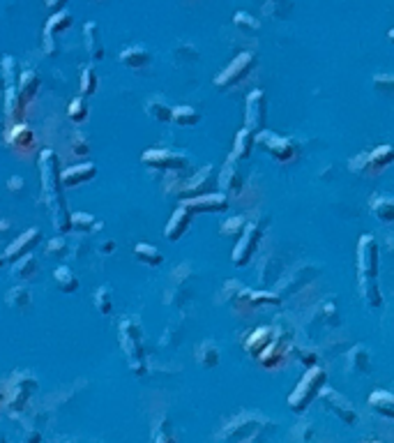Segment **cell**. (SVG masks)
Returning a JSON list of instances; mask_svg holds the SVG:
<instances>
[{
	"mask_svg": "<svg viewBox=\"0 0 394 443\" xmlns=\"http://www.w3.org/2000/svg\"><path fill=\"white\" fill-rule=\"evenodd\" d=\"M40 176H42V204L49 208L53 227L58 231H72L70 217L72 213L65 206L63 199V180H60L58 171V155L53 150H42L40 153Z\"/></svg>",
	"mask_w": 394,
	"mask_h": 443,
	"instance_id": "cell-1",
	"label": "cell"
},
{
	"mask_svg": "<svg viewBox=\"0 0 394 443\" xmlns=\"http://www.w3.org/2000/svg\"><path fill=\"white\" fill-rule=\"evenodd\" d=\"M358 289L371 310L383 305V294L378 287V243L371 234L360 236L358 240Z\"/></svg>",
	"mask_w": 394,
	"mask_h": 443,
	"instance_id": "cell-2",
	"label": "cell"
},
{
	"mask_svg": "<svg viewBox=\"0 0 394 443\" xmlns=\"http://www.w3.org/2000/svg\"><path fill=\"white\" fill-rule=\"evenodd\" d=\"M325 384H328V372H325L321 365L307 367L305 377L298 381V386H295L293 393L289 395V407L293 414H302L309 404L318 400V395H321Z\"/></svg>",
	"mask_w": 394,
	"mask_h": 443,
	"instance_id": "cell-3",
	"label": "cell"
},
{
	"mask_svg": "<svg viewBox=\"0 0 394 443\" xmlns=\"http://www.w3.org/2000/svg\"><path fill=\"white\" fill-rule=\"evenodd\" d=\"M0 72H3L5 81V114L12 123H24L26 118V102L21 100L19 95V70L17 63H14L12 56L3 58V65H0Z\"/></svg>",
	"mask_w": 394,
	"mask_h": 443,
	"instance_id": "cell-4",
	"label": "cell"
},
{
	"mask_svg": "<svg viewBox=\"0 0 394 443\" xmlns=\"http://www.w3.org/2000/svg\"><path fill=\"white\" fill-rule=\"evenodd\" d=\"M120 344H123L125 354H127V363L134 370V374L146 372V356H143V333H141V324L136 319H125L120 324Z\"/></svg>",
	"mask_w": 394,
	"mask_h": 443,
	"instance_id": "cell-5",
	"label": "cell"
},
{
	"mask_svg": "<svg viewBox=\"0 0 394 443\" xmlns=\"http://www.w3.org/2000/svg\"><path fill=\"white\" fill-rule=\"evenodd\" d=\"M265 425H270V420H265L259 414H240L238 418H233L231 423L226 425L222 437L224 439H238V441H252V439L261 437Z\"/></svg>",
	"mask_w": 394,
	"mask_h": 443,
	"instance_id": "cell-6",
	"label": "cell"
},
{
	"mask_svg": "<svg viewBox=\"0 0 394 443\" xmlns=\"http://www.w3.org/2000/svg\"><path fill=\"white\" fill-rule=\"evenodd\" d=\"M256 67V56L252 51H242L240 56H236L231 60V65H226L222 72L215 77V86L217 88H233L238 86L240 81H245L252 70Z\"/></svg>",
	"mask_w": 394,
	"mask_h": 443,
	"instance_id": "cell-7",
	"label": "cell"
},
{
	"mask_svg": "<svg viewBox=\"0 0 394 443\" xmlns=\"http://www.w3.org/2000/svg\"><path fill=\"white\" fill-rule=\"evenodd\" d=\"M261 240H263V229H261V224L247 222L245 231H242V236L238 238V243H236V250H233V257H231L233 266H236V268H245V266H249V261L254 259L256 250H259Z\"/></svg>",
	"mask_w": 394,
	"mask_h": 443,
	"instance_id": "cell-8",
	"label": "cell"
},
{
	"mask_svg": "<svg viewBox=\"0 0 394 443\" xmlns=\"http://www.w3.org/2000/svg\"><path fill=\"white\" fill-rule=\"evenodd\" d=\"M256 148H261L263 153H268L275 157L277 162H293L295 160V144L291 139L279 137V134L270 130L256 132Z\"/></svg>",
	"mask_w": 394,
	"mask_h": 443,
	"instance_id": "cell-9",
	"label": "cell"
},
{
	"mask_svg": "<svg viewBox=\"0 0 394 443\" xmlns=\"http://www.w3.org/2000/svg\"><path fill=\"white\" fill-rule=\"evenodd\" d=\"M275 328H277V335L272 337V342L256 356V360H259L261 367H265V370H277V367H282L293 354V344L289 337H286V333H282L279 326Z\"/></svg>",
	"mask_w": 394,
	"mask_h": 443,
	"instance_id": "cell-10",
	"label": "cell"
},
{
	"mask_svg": "<svg viewBox=\"0 0 394 443\" xmlns=\"http://www.w3.org/2000/svg\"><path fill=\"white\" fill-rule=\"evenodd\" d=\"M141 162L146 164L148 169H155V171H183L187 169L189 160L185 155L180 153H173V150H164V148H150L146 153L141 155Z\"/></svg>",
	"mask_w": 394,
	"mask_h": 443,
	"instance_id": "cell-11",
	"label": "cell"
},
{
	"mask_svg": "<svg viewBox=\"0 0 394 443\" xmlns=\"http://www.w3.org/2000/svg\"><path fill=\"white\" fill-rule=\"evenodd\" d=\"M35 386H37V381L30 377V374H17L12 384L7 386L5 407L10 409L12 414H17V411H24V407H26L28 400H30V395H33Z\"/></svg>",
	"mask_w": 394,
	"mask_h": 443,
	"instance_id": "cell-12",
	"label": "cell"
},
{
	"mask_svg": "<svg viewBox=\"0 0 394 443\" xmlns=\"http://www.w3.org/2000/svg\"><path fill=\"white\" fill-rule=\"evenodd\" d=\"M318 397H321L325 411L335 414L339 420H342V423H346V425H355V423H358V414H355V407L346 400L342 393H337V390L323 386L321 395H318Z\"/></svg>",
	"mask_w": 394,
	"mask_h": 443,
	"instance_id": "cell-13",
	"label": "cell"
},
{
	"mask_svg": "<svg viewBox=\"0 0 394 443\" xmlns=\"http://www.w3.org/2000/svg\"><path fill=\"white\" fill-rule=\"evenodd\" d=\"M183 206L189 210V213H224L229 210V194L224 192H206L199 194V197H189L183 199Z\"/></svg>",
	"mask_w": 394,
	"mask_h": 443,
	"instance_id": "cell-14",
	"label": "cell"
},
{
	"mask_svg": "<svg viewBox=\"0 0 394 443\" xmlns=\"http://www.w3.org/2000/svg\"><path fill=\"white\" fill-rule=\"evenodd\" d=\"M265 120H268V111H265V93L263 90H252L245 100V127L249 132L265 130Z\"/></svg>",
	"mask_w": 394,
	"mask_h": 443,
	"instance_id": "cell-15",
	"label": "cell"
},
{
	"mask_svg": "<svg viewBox=\"0 0 394 443\" xmlns=\"http://www.w3.org/2000/svg\"><path fill=\"white\" fill-rule=\"evenodd\" d=\"M215 185H217L215 167H212V164H208V167H203L201 171H196V174L183 185V190H180V197H183V199L199 197V194L212 192V187H215Z\"/></svg>",
	"mask_w": 394,
	"mask_h": 443,
	"instance_id": "cell-16",
	"label": "cell"
},
{
	"mask_svg": "<svg viewBox=\"0 0 394 443\" xmlns=\"http://www.w3.org/2000/svg\"><path fill=\"white\" fill-rule=\"evenodd\" d=\"M7 144L21 155H33L37 139H35V132L30 130L26 123H12L10 132H7Z\"/></svg>",
	"mask_w": 394,
	"mask_h": 443,
	"instance_id": "cell-17",
	"label": "cell"
},
{
	"mask_svg": "<svg viewBox=\"0 0 394 443\" xmlns=\"http://www.w3.org/2000/svg\"><path fill=\"white\" fill-rule=\"evenodd\" d=\"M42 240V231L40 229H28L24 231L17 240H12L10 245H7L5 250V259L10 261H17L21 257H26V254H30L37 247V243Z\"/></svg>",
	"mask_w": 394,
	"mask_h": 443,
	"instance_id": "cell-18",
	"label": "cell"
},
{
	"mask_svg": "<svg viewBox=\"0 0 394 443\" xmlns=\"http://www.w3.org/2000/svg\"><path fill=\"white\" fill-rule=\"evenodd\" d=\"M236 162L238 160L229 157L226 164L222 167V171H219V176H217V185L222 187L224 194H231V197H238V194L242 192V187H245V178L240 176Z\"/></svg>",
	"mask_w": 394,
	"mask_h": 443,
	"instance_id": "cell-19",
	"label": "cell"
},
{
	"mask_svg": "<svg viewBox=\"0 0 394 443\" xmlns=\"http://www.w3.org/2000/svg\"><path fill=\"white\" fill-rule=\"evenodd\" d=\"M189 227H192V213H189L185 206H180V208H176V213L171 215V220L166 222L164 238L169 240V243H178V240L189 231Z\"/></svg>",
	"mask_w": 394,
	"mask_h": 443,
	"instance_id": "cell-20",
	"label": "cell"
},
{
	"mask_svg": "<svg viewBox=\"0 0 394 443\" xmlns=\"http://www.w3.org/2000/svg\"><path fill=\"white\" fill-rule=\"evenodd\" d=\"M394 162V146L385 144V146H378L374 150H369L367 153V176H376L381 174V171H385L390 167V164Z\"/></svg>",
	"mask_w": 394,
	"mask_h": 443,
	"instance_id": "cell-21",
	"label": "cell"
},
{
	"mask_svg": "<svg viewBox=\"0 0 394 443\" xmlns=\"http://www.w3.org/2000/svg\"><path fill=\"white\" fill-rule=\"evenodd\" d=\"M95 176H97L95 164L83 162V164H77V167L65 169L63 174H60V180H63V187H79L83 183H88V180H93Z\"/></svg>",
	"mask_w": 394,
	"mask_h": 443,
	"instance_id": "cell-22",
	"label": "cell"
},
{
	"mask_svg": "<svg viewBox=\"0 0 394 443\" xmlns=\"http://www.w3.org/2000/svg\"><path fill=\"white\" fill-rule=\"evenodd\" d=\"M277 335V328L275 326H259L254 330V333H249V337L245 340V351L249 356H259L261 351L268 347L272 342V337Z\"/></svg>",
	"mask_w": 394,
	"mask_h": 443,
	"instance_id": "cell-23",
	"label": "cell"
},
{
	"mask_svg": "<svg viewBox=\"0 0 394 443\" xmlns=\"http://www.w3.org/2000/svg\"><path fill=\"white\" fill-rule=\"evenodd\" d=\"M83 42H86V51L93 60H102L104 58V42H102V33L100 26L95 21H88L83 26Z\"/></svg>",
	"mask_w": 394,
	"mask_h": 443,
	"instance_id": "cell-24",
	"label": "cell"
},
{
	"mask_svg": "<svg viewBox=\"0 0 394 443\" xmlns=\"http://www.w3.org/2000/svg\"><path fill=\"white\" fill-rule=\"evenodd\" d=\"M369 407H371V411H376V414L394 420V393L383 390V388L374 390V393L369 395Z\"/></svg>",
	"mask_w": 394,
	"mask_h": 443,
	"instance_id": "cell-25",
	"label": "cell"
},
{
	"mask_svg": "<svg viewBox=\"0 0 394 443\" xmlns=\"http://www.w3.org/2000/svg\"><path fill=\"white\" fill-rule=\"evenodd\" d=\"M256 148V134L249 132L247 127H242V130L236 134V141H233V153L231 157L233 160H249V155L254 153Z\"/></svg>",
	"mask_w": 394,
	"mask_h": 443,
	"instance_id": "cell-26",
	"label": "cell"
},
{
	"mask_svg": "<svg viewBox=\"0 0 394 443\" xmlns=\"http://www.w3.org/2000/svg\"><path fill=\"white\" fill-rule=\"evenodd\" d=\"M120 63L125 67H130V70H143L146 65H150V51L146 47H130V49H123L120 51Z\"/></svg>",
	"mask_w": 394,
	"mask_h": 443,
	"instance_id": "cell-27",
	"label": "cell"
},
{
	"mask_svg": "<svg viewBox=\"0 0 394 443\" xmlns=\"http://www.w3.org/2000/svg\"><path fill=\"white\" fill-rule=\"evenodd\" d=\"M40 86H42V79H40V74L37 72H21V77H19V95H21V100H24L26 104L28 102H33L37 93H40Z\"/></svg>",
	"mask_w": 394,
	"mask_h": 443,
	"instance_id": "cell-28",
	"label": "cell"
},
{
	"mask_svg": "<svg viewBox=\"0 0 394 443\" xmlns=\"http://www.w3.org/2000/svg\"><path fill=\"white\" fill-rule=\"evenodd\" d=\"M348 370L355 374H369L371 372V354L367 347H353L348 351Z\"/></svg>",
	"mask_w": 394,
	"mask_h": 443,
	"instance_id": "cell-29",
	"label": "cell"
},
{
	"mask_svg": "<svg viewBox=\"0 0 394 443\" xmlns=\"http://www.w3.org/2000/svg\"><path fill=\"white\" fill-rule=\"evenodd\" d=\"M12 275L17 277V280H24V282H33L37 273H40V266H37V261L26 254V257H21L17 261H12Z\"/></svg>",
	"mask_w": 394,
	"mask_h": 443,
	"instance_id": "cell-30",
	"label": "cell"
},
{
	"mask_svg": "<svg viewBox=\"0 0 394 443\" xmlns=\"http://www.w3.org/2000/svg\"><path fill=\"white\" fill-rule=\"evenodd\" d=\"M53 282H56V287L63 291V294H74V291L79 289V280L70 266H58L53 270Z\"/></svg>",
	"mask_w": 394,
	"mask_h": 443,
	"instance_id": "cell-31",
	"label": "cell"
},
{
	"mask_svg": "<svg viewBox=\"0 0 394 443\" xmlns=\"http://www.w3.org/2000/svg\"><path fill=\"white\" fill-rule=\"evenodd\" d=\"M369 208L381 222L394 224V199L392 197H371Z\"/></svg>",
	"mask_w": 394,
	"mask_h": 443,
	"instance_id": "cell-32",
	"label": "cell"
},
{
	"mask_svg": "<svg viewBox=\"0 0 394 443\" xmlns=\"http://www.w3.org/2000/svg\"><path fill=\"white\" fill-rule=\"evenodd\" d=\"M219 360H222V356H219V347L215 342L199 344V349H196V363L203 365L206 370H215L219 365Z\"/></svg>",
	"mask_w": 394,
	"mask_h": 443,
	"instance_id": "cell-33",
	"label": "cell"
},
{
	"mask_svg": "<svg viewBox=\"0 0 394 443\" xmlns=\"http://www.w3.org/2000/svg\"><path fill=\"white\" fill-rule=\"evenodd\" d=\"M72 26V12H67L65 7L63 10H58V12H53L49 21H47V26H44V33L47 35H60V33H65L67 28Z\"/></svg>",
	"mask_w": 394,
	"mask_h": 443,
	"instance_id": "cell-34",
	"label": "cell"
},
{
	"mask_svg": "<svg viewBox=\"0 0 394 443\" xmlns=\"http://www.w3.org/2000/svg\"><path fill=\"white\" fill-rule=\"evenodd\" d=\"M134 257L141 261V264H146L150 268H157L164 264V254L157 250L155 245H148V243H139L134 250Z\"/></svg>",
	"mask_w": 394,
	"mask_h": 443,
	"instance_id": "cell-35",
	"label": "cell"
},
{
	"mask_svg": "<svg viewBox=\"0 0 394 443\" xmlns=\"http://www.w3.org/2000/svg\"><path fill=\"white\" fill-rule=\"evenodd\" d=\"M171 120L180 127H194L201 123V114L189 104H180V107H173V116Z\"/></svg>",
	"mask_w": 394,
	"mask_h": 443,
	"instance_id": "cell-36",
	"label": "cell"
},
{
	"mask_svg": "<svg viewBox=\"0 0 394 443\" xmlns=\"http://www.w3.org/2000/svg\"><path fill=\"white\" fill-rule=\"evenodd\" d=\"M146 114L153 120H157V123H171L173 107H169L162 97H153L150 102H146Z\"/></svg>",
	"mask_w": 394,
	"mask_h": 443,
	"instance_id": "cell-37",
	"label": "cell"
},
{
	"mask_svg": "<svg viewBox=\"0 0 394 443\" xmlns=\"http://www.w3.org/2000/svg\"><path fill=\"white\" fill-rule=\"evenodd\" d=\"M5 303L12 307V310H19V312H24L30 307V303H33V298H30V291L26 287H14L7 291V296H5Z\"/></svg>",
	"mask_w": 394,
	"mask_h": 443,
	"instance_id": "cell-38",
	"label": "cell"
},
{
	"mask_svg": "<svg viewBox=\"0 0 394 443\" xmlns=\"http://www.w3.org/2000/svg\"><path fill=\"white\" fill-rule=\"evenodd\" d=\"M247 227V220L242 215H233L229 217L226 222H222V227H219V234L226 236V238H240L242 231Z\"/></svg>",
	"mask_w": 394,
	"mask_h": 443,
	"instance_id": "cell-39",
	"label": "cell"
},
{
	"mask_svg": "<svg viewBox=\"0 0 394 443\" xmlns=\"http://www.w3.org/2000/svg\"><path fill=\"white\" fill-rule=\"evenodd\" d=\"M97 86H100V81H97V72L95 67H83L81 72V95L83 97H93L97 93Z\"/></svg>",
	"mask_w": 394,
	"mask_h": 443,
	"instance_id": "cell-40",
	"label": "cell"
},
{
	"mask_svg": "<svg viewBox=\"0 0 394 443\" xmlns=\"http://www.w3.org/2000/svg\"><path fill=\"white\" fill-rule=\"evenodd\" d=\"M247 296H249V303H252L254 310H256V307H261V305H279V303H282V296L272 294V291H252V289H249Z\"/></svg>",
	"mask_w": 394,
	"mask_h": 443,
	"instance_id": "cell-41",
	"label": "cell"
},
{
	"mask_svg": "<svg viewBox=\"0 0 394 443\" xmlns=\"http://www.w3.org/2000/svg\"><path fill=\"white\" fill-rule=\"evenodd\" d=\"M67 118H70L72 123H83V120H88V104L83 97H74L70 102V107H67Z\"/></svg>",
	"mask_w": 394,
	"mask_h": 443,
	"instance_id": "cell-42",
	"label": "cell"
},
{
	"mask_svg": "<svg viewBox=\"0 0 394 443\" xmlns=\"http://www.w3.org/2000/svg\"><path fill=\"white\" fill-rule=\"evenodd\" d=\"M90 153H93V144H90V139L83 132H74V137H72V155L74 157H88Z\"/></svg>",
	"mask_w": 394,
	"mask_h": 443,
	"instance_id": "cell-43",
	"label": "cell"
},
{
	"mask_svg": "<svg viewBox=\"0 0 394 443\" xmlns=\"http://www.w3.org/2000/svg\"><path fill=\"white\" fill-rule=\"evenodd\" d=\"M70 222H72V229H74V231L88 234V231L95 229V222H97V220H95V217L90 215V213H72Z\"/></svg>",
	"mask_w": 394,
	"mask_h": 443,
	"instance_id": "cell-44",
	"label": "cell"
},
{
	"mask_svg": "<svg viewBox=\"0 0 394 443\" xmlns=\"http://www.w3.org/2000/svg\"><path fill=\"white\" fill-rule=\"evenodd\" d=\"M95 307L100 314H111L113 310V300H111V289L109 287H100L95 294Z\"/></svg>",
	"mask_w": 394,
	"mask_h": 443,
	"instance_id": "cell-45",
	"label": "cell"
},
{
	"mask_svg": "<svg viewBox=\"0 0 394 443\" xmlns=\"http://www.w3.org/2000/svg\"><path fill=\"white\" fill-rule=\"evenodd\" d=\"M233 24H236L238 28H242V30H252V33H256V30L261 28V21L254 19L252 14H247V12H236V17H233Z\"/></svg>",
	"mask_w": 394,
	"mask_h": 443,
	"instance_id": "cell-46",
	"label": "cell"
},
{
	"mask_svg": "<svg viewBox=\"0 0 394 443\" xmlns=\"http://www.w3.org/2000/svg\"><path fill=\"white\" fill-rule=\"evenodd\" d=\"M374 86L378 93L394 97V74H378V77H374Z\"/></svg>",
	"mask_w": 394,
	"mask_h": 443,
	"instance_id": "cell-47",
	"label": "cell"
},
{
	"mask_svg": "<svg viewBox=\"0 0 394 443\" xmlns=\"http://www.w3.org/2000/svg\"><path fill=\"white\" fill-rule=\"evenodd\" d=\"M47 252L49 254H56V257H63V254L67 252V240L65 238H53V240H49Z\"/></svg>",
	"mask_w": 394,
	"mask_h": 443,
	"instance_id": "cell-48",
	"label": "cell"
},
{
	"mask_svg": "<svg viewBox=\"0 0 394 443\" xmlns=\"http://www.w3.org/2000/svg\"><path fill=\"white\" fill-rule=\"evenodd\" d=\"M56 51H58V47H56V37L44 33V54H47V56H56Z\"/></svg>",
	"mask_w": 394,
	"mask_h": 443,
	"instance_id": "cell-49",
	"label": "cell"
},
{
	"mask_svg": "<svg viewBox=\"0 0 394 443\" xmlns=\"http://www.w3.org/2000/svg\"><path fill=\"white\" fill-rule=\"evenodd\" d=\"M24 178L19 176H12L10 180H7V187H10V192H24Z\"/></svg>",
	"mask_w": 394,
	"mask_h": 443,
	"instance_id": "cell-50",
	"label": "cell"
},
{
	"mask_svg": "<svg viewBox=\"0 0 394 443\" xmlns=\"http://www.w3.org/2000/svg\"><path fill=\"white\" fill-rule=\"evenodd\" d=\"M67 3H70V0H47V7L51 12H58V10H63Z\"/></svg>",
	"mask_w": 394,
	"mask_h": 443,
	"instance_id": "cell-51",
	"label": "cell"
},
{
	"mask_svg": "<svg viewBox=\"0 0 394 443\" xmlns=\"http://www.w3.org/2000/svg\"><path fill=\"white\" fill-rule=\"evenodd\" d=\"M100 252H104V254H109V252H116V243H113V240H106V243L100 247Z\"/></svg>",
	"mask_w": 394,
	"mask_h": 443,
	"instance_id": "cell-52",
	"label": "cell"
},
{
	"mask_svg": "<svg viewBox=\"0 0 394 443\" xmlns=\"http://www.w3.org/2000/svg\"><path fill=\"white\" fill-rule=\"evenodd\" d=\"M388 40L394 44V28H390V30H388Z\"/></svg>",
	"mask_w": 394,
	"mask_h": 443,
	"instance_id": "cell-53",
	"label": "cell"
},
{
	"mask_svg": "<svg viewBox=\"0 0 394 443\" xmlns=\"http://www.w3.org/2000/svg\"><path fill=\"white\" fill-rule=\"evenodd\" d=\"M5 266V254H3V257H0V268H3Z\"/></svg>",
	"mask_w": 394,
	"mask_h": 443,
	"instance_id": "cell-54",
	"label": "cell"
},
{
	"mask_svg": "<svg viewBox=\"0 0 394 443\" xmlns=\"http://www.w3.org/2000/svg\"><path fill=\"white\" fill-rule=\"evenodd\" d=\"M0 404H3V390H0Z\"/></svg>",
	"mask_w": 394,
	"mask_h": 443,
	"instance_id": "cell-55",
	"label": "cell"
}]
</instances>
